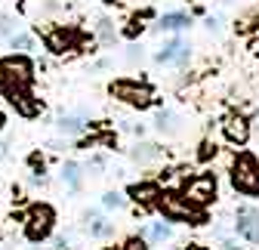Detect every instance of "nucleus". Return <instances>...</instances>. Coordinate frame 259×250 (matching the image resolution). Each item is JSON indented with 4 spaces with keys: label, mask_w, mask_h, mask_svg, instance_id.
<instances>
[{
    "label": "nucleus",
    "mask_w": 259,
    "mask_h": 250,
    "mask_svg": "<svg viewBox=\"0 0 259 250\" xmlns=\"http://www.w3.org/2000/svg\"><path fill=\"white\" fill-rule=\"evenodd\" d=\"M198 250H204V247H198Z\"/></svg>",
    "instance_id": "2f4dec72"
},
{
    "label": "nucleus",
    "mask_w": 259,
    "mask_h": 250,
    "mask_svg": "<svg viewBox=\"0 0 259 250\" xmlns=\"http://www.w3.org/2000/svg\"><path fill=\"white\" fill-rule=\"evenodd\" d=\"M108 93L114 99H120V102H126V105H139V108H145V105H151V87H145V84H136V80H114L111 87H108Z\"/></svg>",
    "instance_id": "39448f33"
},
{
    "label": "nucleus",
    "mask_w": 259,
    "mask_h": 250,
    "mask_svg": "<svg viewBox=\"0 0 259 250\" xmlns=\"http://www.w3.org/2000/svg\"><path fill=\"white\" fill-rule=\"evenodd\" d=\"M157 62H173V65H185L188 62V44L185 40H170L157 53Z\"/></svg>",
    "instance_id": "9d476101"
},
{
    "label": "nucleus",
    "mask_w": 259,
    "mask_h": 250,
    "mask_svg": "<svg viewBox=\"0 0 259 250\" xmlns=\"http://www.w3.org/2000/svg\"><path fill=\"white\" fill-rule=\"evenodd\" d=\"M0 127H4V114H0Z\"/></svg>",
    "instance_id": "7c9ffc66"
},
{
    "label": "nucleus",
    "mask_w": 259,
    "mask_h": 250,
    "mask_svg": "<svg viewBox=\"0 0 259 250\" xmlns=\"http://www.w3.org/2000/svg\"><path fill=\"white\" fill-rule=\"evenodd\" d=\"M157 195H160V189L154 182H136L133 189H130V198H136L139 204H148V201H157Z\"/></svg>",
    "instance_id": "f8f14e48"
},
{
    "label": "nucleus",
    "mask_w": 259,
    "mask_h": 250,
    "mask_svg": "<svg viewBox=\"0 0 259 250\" xmlns=\"http://www.w3.org/2000/svg\"><path fill=\"white\" fill-rule=\"evenodd\" d=\"M31 84V62L25 56H7L0 59V87H4L7 93L10 90H22Z\"/></svg>",
    "instance_id": "f257e3e1"
},
{
    "label": "nucleus",
    "mask_w": 259,
    "mask_h": 250,
    "mask_svg": "<svg viewBox=\"0 0 259 250\" xmlns=\"http://www.w3.org/2000/svg\"><path fill=\"white\" fill-rule=\"evenodd\" d=\"M59 130L68 133V136H77V133L87 130V123H83V117H77V114H62V117H59Z\"/></svg>",
    "instance_id": "ddd939ff"
},
{
    "label": "nucleus",
    "mask_w": 259,
    "mask_h": 250,
    "mask_svg": "<svg viewBox=\"0 0 259 250\" xmlns=\"http://www.w3.org/2000/svg\"><path fill=\"white\" fill-rule=\"evenodd\" d=\"M256 22H259V7H256V10H250L247 16H241L238 28H241V31H250V28H256Z\"/></svg>",
    "instance_id": "aec40b11"
},
{
    "label": "nucleus",
    "mask_w": 259,
    "mask_h": 250,
    "mask_svg": "<svg viewBox=\"0 0 259 250\" xmlns=\"http://www.w3.org/2000/svg\"><path fill=\"white\" fill-rule=\"evenodd\" d=\"M225 136H229L232 142H247V136H250V123H247V117H241V114H229L225 117Z\"/></svg>",
    "instance_id": "1a4fd4ad"
},
{
    "label": "nucleus",
    "mask_w": 259,
    "mask_h": 250,
    "mask_svg": "<svg viewBox=\"0 0 259 250\" xmlns=\"http://www.w3.org/2000/svg\"><path fill=\"white\" fill-rule=\"evenodd\" d=\"M10 47H13L19 56H25L28 50H34V40H31V34H13V37H10Z\"/></svg>",
    "instance_id": "f3484780"
},
{
    "label": "nucleus",
    "mask_w": 259,
    "mask_h": 250,
    "mask_svg": "<svg viewBox=\"0 0 259 250\" xmlns=\"http://www.w3.org/2000/svg\"><path fill=\"white\" fill-rule=\"evenodd\" d=\"M148 238H151L154 244H164V241L170 238V226H167V223H154V226L148 229Z\"/></svg>",
    "instance_id": "a211bd4d"
},
{
    "label": "nucleus",
    "mask_w": 259,
    "mask_h": 250,
    "mask_svg": "<svg viewBox=\"0 0 259 250\" xmlns=\"http://www.w3.org/2000/svg\"><path fill=\"white\" fill-rule=\"evenodd\" d=\"M71 44H74V34H71V31H65V28L50 31V37H47V47H50L53 53H65V50H71Z\"/></svg>",
    "instance_id": "9b49d317"
},
{
    "label": "nucleus",
    "mask_w": 259,
    "mask_h": 250,
    "mask_svg": "<svg viewBox=\"0 0 259 250\" xmlns=\"http://www.w3.org/2000/svg\"><path fill=\"white\" fill-rule=\"evenodd\" d=\"M53 223H56L53 207L50 204H34L28 210V216H25V232H28L31 241H44L53 232Z\"/></svg>",
    "instance_id": "20e7f679"
},
{
    "label": "nucleus",
    "mask_w": 259,
    "mask_h": 250,
    "mask_svg": "<svg viewBox=\"0 0 259 250\" xmlns=\"http://www.w3.org/2000/svg\"><path fill=\"white\" fill-rule=\"evenodd\" d=\"M99 37H102V44H114V28L108 19H99Z\"/></svg>",
    "instance_id": "412c9836"
},
{
    "label": "nucleus",
    "mask_w": 259,
    "mask_h": 250,
    "mask_svg": "<svg viewBox=\"0 0 259 250\" xmlns=\"http://www.w3.org/2000/svg\"><path fill=\"white\" fill-rule=\"evenodd\" d=\"M102 204L111 210V207H123V195H117V192H108L105 198H102Z\"/></svg>",
    "instance_id": "b1692460"
},
{
    "label": "nucleus",
    "mask_w": 259,
    "mask_h": 250,
    "mask_svg": "<svg viewBox=\"0 0 259 250\" xmlns=\"http://www.w3.org/2000/svg\"><path fill=\"white\" fill-rule=\"evenodd\" d=\"M157 207H160V213H164L167 220H173V223H182V220H188V223H204V216L198 213V207L188 204L185 195L160 192V195H157Z\"/></svg>",
    "instance_id": "f03ea898"
},
{
    "label": "nucleus",
    "mask_w": 259,
    "mask_h": 250,
    "mask_svg": "<svg viewBox=\"0 0 259 250\" xmlns=\"http://www.w3.org/2000/svg\"><path fill=\"white\" fill-rule=\"evenodd\" d=\"M213 195H216V179H213V176H198V179H191V182L185 185V201L194 204V207L210 204Z\"/></svg>",
    "instance_id": "423d86ee"
},
{
    "label": "nucleus",
    "mask_w": 259,
    "mask_h": 250,
    "mask_svg": "<svg viewBox=\"0 0 259 250\" xmlns=\"http://www.w3.org/2000/svg\"><path fill=\"white\" fill-rule=\"evenodd\" d=\"M142 28H145V25H142V16H136L133 22H130V25H126V34H130V37H136V34H139V31H142Z\"/></svg>",
    "instance_id": "393cba45"
},
{
    "label": "nucleus",
    "mask_w": 259,
    "mask_h": 250,
    "mask_svg": "<svg viewBox=\"0 0 259 250\" xmlns=\"http://www.w3.org/2000/svg\"><path fill=\"white\" fill-rule=\"evenodd\" d=\"M222 250H244V247H235V244H222Z\"/></svg>",
    "instance_id": "c85d7f7f"
},
{
    "label": "nucleus",
    "mask_w": 259,
    "mask_h": 250,
    "mask_svg": "<svg viewBox=\"0 0 259 250\" xmlns=\"http://www.w3.org/2000/svg\"><path fill=\"white\" fill-rule=\"evenodd\" d=\"M235 229H238V235L244 241L259 244V213L253 207H238V213H235Z\"/></svg>",
    "instance_id": "0eeeda50"
},
{
    "label": "nucleus",
    "mask_w": 259,
    "mask_h": 250,
    "mask_svg": "<svg viewBox=\"0 0 259 250\" xmlns=\"http://www.w3.org/2000/svg\"><path fill=\"white\" fill-rule=\"evenodd\" d=\"M62 182H68L71 189H80V167L74 161H65L62 164Z\"/></svg>",
    "instance_id": "2eb2a0df"
},
{
    "label": "nucleus",
    "mask_w": 259,
    "mask_h": 250,
    "mask_svg": "<svg viewBox=\"0 0 259 250\" xmlns=\"http://www.w3.org/2000/svg\"><path fill=\"white\" fill-rule=\"evenodd\" d=\"M154 154H157V148H154V145H139V148L133 151V158H136V161H151Z\"/></svg>",
    "instance_id": "4be33fe9"
},
{
    "label": "nucleus",
    "mask_w": 259,
    "mask_h": 250,
    "mask_svg": "<svg viewBox=\"0 0 259 250\" xmlns=\"http://www.w3.org/2000/svg\"><path fill=\"white\" fill-rule=\"evenodd\" d=\"M10 105H13L19 114H25V117H34V114L40 111V102L28 93V87H22V90H10Z\"/></svg>",
    "instance_id": "6e6552de"
},
{
    "label": "nucleus",
    "mask_w": 259,
    "mask_h": 250,
    "mask_svg": "<svg viewBox=\"0 0 259 250\" xmlns=\"http://www.w3.org/2000/svg\"><path fill=\"white\" fill-rule=\"evenodd\" d=\"M87 220H93V223H90V235H96V238H105V235H111V232H114V226H111V223H105V220H99L96 213H87Z\"/></svg>",
    "instance_id": "dca6fc26"
},
{
    "label": "nucleus",
    "mask_w": 259,
    "mask_h": 250,
    "mask_svg": "<svg viewBox=\"0 0 259 250\" xmlns=\"http://www.w3.org/2000/svg\"><path fill=\"white\" fill-rule=\"evenodd\" d=\"M126 250H148L142 238H133V241H126Z\"/></svg>",
    "instance_id": "a878e982"
},
{
    "label": "nucleus",
    "mask_w": 259,
    "mask_h": 250,
    "mask_svg": "<svg viewBox=\"0 0 259 250\" xmlns=\"http://www.w3.org/2000/svg\"><path fill=\"white\" fill-rule=\"evenodd\" d=\"M232 185L244 195H259V164L250 154H241L232 170Z\"/></svg>",
    "instance_id": "7ed1b4c3"
},
{
    "label": "nucleus",
    "mask_w": 259,
    "mask_h": 250,
    "mask_svg": "<svg viewBox=\"0 0 259 250\" xmlns=\"http://www.w3.org/2000/svg\"><path fill=\"white\" fill-rule=\"evenodd\" d=\"M31 167H34V173H44V158L40 154H31Z\"/></svg>",
    "instance_id": "bb28decb"
},
{
    "label": "nucleus",
    "mask_w": 259,
    "mask_h": 250,
    "mask_svg": "<svg viewBox=\"0 0 259 250\" xmlns=\"http://www.w3.org/2000/svg\"><path fill=\"white\" fill-rule=\"evenodd\" d=\"M4 154H7V145H4V142H0V158H4Z\"/></svg>",
    "instance_id": "c756f323"
},
{
    "label": "nucleus",
    "mask_w": 259,
    "mask_h": 250,
    "mask_svg": "<svg viewBox=\"0 0 259 250\" xmlns=\"http://www.w3.org/2000/svg\"><path fill=\"white\" fill-rule=\"evenodd\" d=\"M213 151H216V148H213L210 142H204V145H201V158H210V154H213Z\"/></svg>",
    "instance_id": "cd10ccee"
},
{
    "label": "nucleus",
    "mask_w": 259,
    "mask_h": 250,
    "mask_svg": "<svg viewBox=\"0 0 259 250\" xmlns=\"http://www.w3.org/2000/svg\"><path fill=\"white\" fill-rule=\"evenodd\" d=\"M185 25H188V16L185 13H167V16H160V22H157L160 31H179Z\"/></svg>",
    "instance_id": "4468645a"
},
{
    "label": "nucleus",
    "mask_w": 259,
    "mask_h": 250,
    "mask_svg": "<svg viewBox=\"0 0 259 250\" xmlns=\"http://www.w3.org/2000/svg\"><path fill=\"white\" fill-rule=\"evenodd\" d=\"M13 19L10 16H4V13H0V37H13Z\"/></svg>",
    "instance_id": "5701e85b"
},
{
    "label": "nucleus",
    "mask_w": 259,
    "mask_h": 250,
    "mask_svg": "<svg viewBox=\"0 0 259 250\" xmlns=\"http://www.w3.org/2000/svg\"><path fill=\"white\" fill-rule=\"evenodd\" d=\"M157 130H167V133H173L176 127H173V120H176V114L173 111H157Z\"/></svg>",
    "instance_id": "6ab92c4d"
}]
</instances>
